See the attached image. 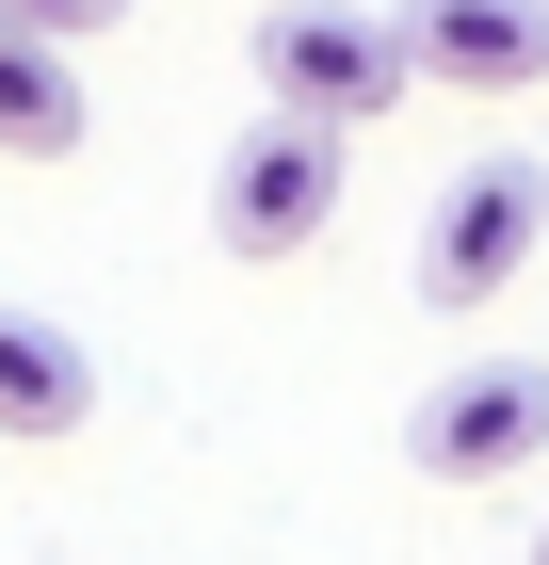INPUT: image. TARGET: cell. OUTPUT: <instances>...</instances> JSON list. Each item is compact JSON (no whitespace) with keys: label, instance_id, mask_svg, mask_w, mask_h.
<instances>
[{"label":"cell","instance_id":"52a82bcc","mask_svg":"<svg viewBox=\"0 0 549 565\" xmlns=\"http://www.w3.org/2000/svg\"><path fill=\"white\" fill-rule=\"evenodd\" d=\"M82 420H97V355L65 323H33V307H0V436L49 452V436H82Z\"/></svg>","mask_w":549,"mask_h":565},{"label":"cell","instance_id":"3957f363","mask_svg":"<svg viewBox=\"0 0 549 565\" xmlns=\"http://www.w3.org/2000/svg\"><path fill=\"white\" fill-rule=\"evenodd\" d=\"M339 146L356 130H324V114H258L226 146V178H211V243L226 259H307L339 226Z\"/></svg>","mask_w":549,"mask_h":565},{"label":"cell","instance_id":"7a4b0ae2","mask_svg":"<svg viewBox=\"0 0 549 565\" xmlns=\"http://www.w3.org/2000/svg\"><path fill=\"white\" fill-rule=\"evenodd\" d=\"M534 259H549V178H534V162H468V178H436V211H421V307L485 323Z\"/></svg>","mask_w":549,"mask_h":565},{"label":"cell","instance_id":"5b68a950","mask_svg":"<svg viewBox=\"0 0 549 565\" xmlns=\"http://www.w3.org/2000/svg\"><path fill=\"white\" fill-rule=\"evenodd\" d=\"M404 49L453 97H534L549 82V0H404Z\"/></svg>","mask_w":549,"mask_h":565},{"label":"cell","instance_id":"9c48e42d","mask_svg":"<svg viewBox=\"0 0 549 565\" xmlns=\"http://www.w3.org/2000/svg\"><path fill=\"white\" fill-rule=\"evenodd\" d=\"M534 565H549V533H534Z\"/></svg>","mask_w":549,"mask_h":565},{"label":"cell","instance_id":"277c9868","mask_svg":"<svg viewBox=\"0 0 549 565\" xmlns=\"http://www.w3.org/2000/svg\"><path fill=\"white\" fill-rule=\"evenodd\" d=\"M404 452H421L436 484H517L549 452V355H468V372H436L421 420H404Z\"/></svg>","mask_w":549,"mask_h":565},{"label":"cell","instance_id":"ba28073f","mask_svg":"<svg viewBox=\"0 0 549 565\" xmlns=\"http://www.w3.org/2000/svg\"><path fill=\"white\" fill-rule=\"evenodd\" d=\"M0 17H33V33H114L129 0H0Z\"/></svg>","mask_w":549,"mask_h":565},{"label":"cell","instance_id":"8992f818","mask_svg":"<svg viewBox=\"0 0 549 565\" xmlns=\"http://www.w3.org/2000/svg\"><path fill=\"white\" fill-rule=\"evenodd\" d=\"M82 130H97V97H82V33L0 17V162H65Z\"/></svg>","mask_w":549,"mask_h":565},{"label":"cell","instance_id":"6da1fadb","mask_svg":"<svg viewBox=\"0 0 549 565\" xmlns=\"http://www.w3.org/2000/svg\"><path fill=\"white\" fill-rule=\"evenodd\" d=\"M258 97L275 114H324V130H372V114L421 97V49H404V17L292 0V17H258Z\"/></svg>","mask_w":549,"mask_h":565}]
</instances>
